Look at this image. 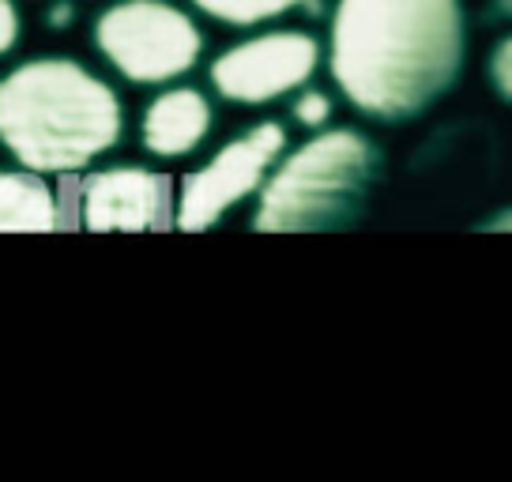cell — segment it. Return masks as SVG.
I'll return each instance as SVG.
<instances>
[{"instance_id":"obj_10","label":"cell","mask_w":512,"mask_h":482,"mask_svg":"<svg viewBox=\"0 0 512 482\" xmlns=\"http://www.w3.org/2000/svg\"><path fill=\"white\" fill-rule=\"evenodd\" d=\"M204 16L230 23V27H256V23H268L302 8L309 0H192Z\"/></svg>"},{"instance_id":"obj_5","label":"cell","mask_w":512,"mask_h":482,"mask_svg":"<svg viewBox=\"0 0 512 482\" xmlns=\"http://www.w3.org/2000/svg\"><path fill=\"white\" fill-rule=\"evenodd\" d=\"M287 151V129L279 121H260L238 140L223 144L200 170L181 181L174 223L177 230H208L268 185L272 170Z\"/></svg>"},{"instance_id":"obj_1","label":"cell","mask_w":512,"mask_h":482,"mask_svg":"<svg viewBox=\"0 0 512 482\" xmlns=\"http://www.w3.org/2000/svg\"><path fill=\"white\" fill-rule=\"evenodd\" d=\"M460 0H339L328 68L351 106L407 117L441 95L460 68Z\"/></svg>"},{"instance_id":"obj_4","label":"cell","mask_w":512,"mask_h":482,"mask_svg":"<svg viewBox=\"0 0 512 482\" xmlns=\"http://www.w3.org/2000/svg\"><path fill=\"white\" fill-rule=\"evenodd\" d=\"M95 46L125 80L170 83L200 61L204 34L170 0H121L98 16Z\"/></svg>"},{"instance_id":"obj_13","label":"cell","mask_w":512,"mask_h":482,"mask_svg":"<svg viewBox=\"0 0 512 482\" xmlns=\"http://www.w3.org/2000/svg\"><path fill=\"white\" fill-rule=\"evenodd\" d=\"M497 61H501V65H497V72H501V83L512 91V42L501 49V57H497Z\"/></svg>"},{"instance_id":"obj_8","label":"cell","mask_w":512,"mask_h":482,"mask_svg":"<svg viewBox=\"0 0 512 482\" xmlns=\"http://www.w3.org/2000/svg\"><path fill=\"white\" fill-rule=\"evenodd\" d=\"M211 102L196 87H170L151 98L140 121V140L159 159H185L208 140Z\"/></svg>"},{"instance_id":"obj_12","label":"cell","mask_w":512,"mask_h":482,"mask_svg":"<svg viewBox=\"0 0 512 482\" xmlns=\"http://www.w3.org/2000/svg\"><path fill=\"white\" fill-rule=\"evenodd\" d=\"M19 38V12L12 0H0V57L16 46Z\"/></svg>"},{"instance_id":"obj_3","label":"cell","mask_w":512,"mask_h":482,"mask_svg":"<svg viewBox=\"0 0 512 482\" xmlns=\"http://www.w3.org/2000/svg\"><path fill=\"white\" fill-rule=\"evenodd\" d=\"M369 174V144L351 129H328L279 159L260 189L256 230H305L332 219Z\"/></svg>"},{"instance_id":"obj_6","label":"cell","mask_w":512,"mask_h":482,"mask_svg":"<svg viewBox=\"0 0 512 482\" xmlns=\"http://www.w3.org/2000/svg\"><path fill=\"white\" fill-rule=\"evenodd\" d=\"M320 68V42L305 31H260L211 61V87L238 106H268L302 91Z\"/></svg>"},{"instance_id":"obj_9","label":"cell","mask_w":512,"mask_h":482,"mask_svg":"<svg viewBox=\"0 0 512 482\" xmlns=\"http://www.w3.org/2000/svg\"><path fill=\"white\" fill-rule=\"evenodd\" d=\"M61 226V204L42 174L0 170V234H49Z\"/></svg>"},{"instance_id":"obj_11","label":"cell","mask_w":512,"mask_h":482,"mask_svg":"<svg viewBox=\"0 0 512 482\" xmlns=\"http://www.w3.org/2000/svg\"><path fill=\"white\" fill-rule=\"evenodd\" d=\"M294 121L298 125H305V129H324L328 121H332V98L324 95V91H298V98H294Z\"/></svg>"},{"instance_id":"obj_2","label":"cell","mask_w":512,"mask_h":482,"mask_svg":"<svg viewBox=\"0 0 512 482\" xmlns=\"http://www.w3.org/2000/svg\"><path fill=\"white\" fill-rule=\"evenodd\" d=\"M121 129L113 87L68 57H38L0 80V144L34 174H76L106 155Z\"/></svg>"},{"instance_id":"obj_7","label":"cell","mask_w":512,"mask_h":482,"mask_svg":"<svg viewBox=\"0 0 512 482\" xmlns=\"http://www.w3.org/2000/svg\"><path fill=\"white\" fill-rule=\"evenodd\" d=\"M166 208V185L140 166L98 170L83 185V226L87 230H151Z\"/></svg>"}]
</instances>
